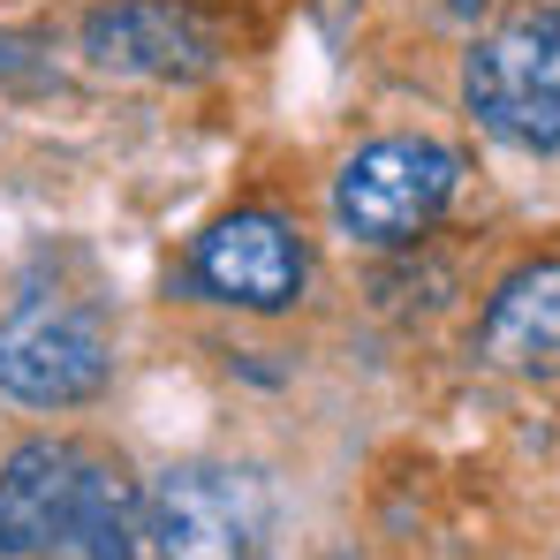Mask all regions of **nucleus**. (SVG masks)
<instances>
[{"instance_id": "6e6552de", "label": "nucleus", "mask_w": 560, "mask_h": 560, "mask_svg": "<svg viewBox=\"0 0 560 560\" xmlns=\"http://www.w3.org/2000/svg\"><path fill=\"white\" fill-rule=\"evenodd\" d=\"M477 349L500 372L560 378V258H530L492 288L477 318Z\"/></svg>"}, {"instance_id": "423d86ee", "label": "nucleus", "mask_w": 560, "mask_h": 560, "mask_svg": "<svg viewBox=\"0 0 560 560\" xmlns=\"http://www.w3.org/2000/svg\"><path fill=\"white\" fill-rule=\"evenodd\" d=\"M92 455L69 447V440H31L0 463V553L8 560H38L61 553L77 515H84V492H92Z\"/></svg>"}, {"instance_id": "7ed1b4c3", "label": "nucleus", "mask_w": 560, "mask_h": 560, "mask_svg": "<svg viewBox=\"0 0 560 560\" xmlns=\"http://www.w3.org/2000/svg\"><path fill=\"white\" fill-rule=\"evenodd\" d=\"M463 183V160L432 137H378L334 175V220L357 243H417Z\"/></svg>"}, {"instance_id": "f03ea898", "label": "nucleus", "mask_w": 560, "mask_h": 560, "mask_svg": "<svg viewBox=\"0 0 560 560\" xmlns=\"http://www.w3.org/2000/svg\"><path fill=\"white\" fill-rule=\"evenodd\" d=\"M114 378V334L92 303L31 295L0 318V394L23 409H77Z\"/></svg>"}, {"instance_id": "0eeeda50", "label": "nucleus", "mask_w": 560, "mask_h": 560, "mask_svg": "<svg viewBox=\"0 0 560 560\" xmlns=\"http://www.w3.org/2000/svg\"><path fill=\"white\" fill-rule=\"evenodd\" d=\"M84 54L121 77H197L212 69V38L175 0H114L84 23Z\"/></svg>"}, {"instance_id": "1a4fd4ad", "label": "nucleus", "mask_w": 560, "mask_h": 560, "mask_svg": "<svg viewBox=\"0 0 560 560\" xmlns=\"http://www.w3.org/2000/svg\"><path fill=\"white\" fill-rule=\"evenodd\" d=\"M144 538H152V523H144V500H137V485L121 477V469H92V492H84V515H77V530H69V560H137L144 553Z\"/></svg>"}, {"instance_id": "39448f33", "label": "nucleus", "mask_w": 560, "mask_h": 560, "mask_svg": "<svg viewBox=\"0 0 560 560\" xmlns=\"http://www.w3.org/2000/svg\"><path fill=\"white\" fill-rule=\"evenodd\" d=\"M160 560H250L258 553V485L235 469L183 463L152 492Z\"/></svg>"}, {"instance_id": "20e7f679", "label": "nucleus", "mask_w": 560, "mask_h": 560, "mask_svg": "<svg viewBox=\"0 0 560 560\" xmlns=\"http://www.w3.org/2000/svg\"><path fill=\"white\" fill-rule=\"evenodd\" d=\"M189 273L212 303H243V311H288L303 295V235L280 220V212H228L197 235L189 250Z\"/></svg>"}, {"instance_id": "f257e3e1", "label": "nucleus", "mask_w": 560, "mask_h": 560, "mask_svg": "<svg viewBox=\"0 0 560 560\" xmlns=\"http://www.w3.org/2000/svg\"><path fill=\"white\" fill-rule=\"evenodd\" d=\"M469 114L515 144V152H560V8L530 0L500 31L477 38L463 69Z\"/></svg>"}]
</instances>
